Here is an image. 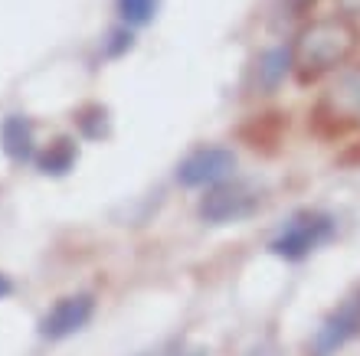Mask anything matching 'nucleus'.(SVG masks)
I'll return each instance as SVG.
<instances>
[{
  "label": "nucleus",
  "mask_w": 360,
  "mask_h": 356,
  "mask_svg": "<svg viewBox=\"0 0 360 356\" xmlns=\"http://www.w3.org/2000/svg\"><path fill=\"white\" fill-rule=\"evenodd\" d=\"M357 46V29L344 17L314 20L311 27L302 29V37L292 49V69L302 82H314L324 72L344 66L347 56Z\"/></svg>",
  "instance_id": "obj_1"
},
{
  "label": "nucleus",
  "mask_w": 360,
  "mask_h": 356,
  "mask_svg": "<svg viewBox=\"0 0 360 356\" xmlns=\"http://www.w3.org/2000/svg\"><path fill=\"white\" fill-rule=\"evenodd\" d=\"M334 232H338V223H334L331 213L298 209V213L278 229V235L269 242V249H272V255L285 258V262H304L311 252H318L321 245L331 242Z\"/></svg>",
  "instance_id": "obj_2"
},
{
  "label": "nucleus",
  "mask_w": 360,
  "mask_h": 356,
  "mask_svg": "<svg viewBox=\"0 0 360 356\" xmlns=\"http://www.w3.org/2000/svg\"><path fill=\"white\" fill-rule=\"evenodd\" d=\"M262 209V190L246 180H223L207 187V197L200 199V219L210 225L243 223Z\"/></svg>",
  "instance_id": "obj_3"
},
{
  "label": "nucleus",
  "mask_w": 360,
  "mask_h": 356,
  "mask_svg": "<svg viewBox=\"0 0 360 356\" xmlns=\"http://www.w3.org/2000/svg\"><path fill=\"white\" fill-rule=\"evenodd\" d=\"M360 337V284L321 320V327L311 337V356L341 353L351 340Z\"/></svg>",
  "instance_id": "obj_4"
},
{
  "label": "nucleus",
  "mask_w": 360,
  "mask_h": 356,
  "mask_svg": "<svg viewBox=\"0 0 360 356\" xmlns=\"http://www.w3.org/2000/svg\"><path fill=\"white\" fill-rule=\"evenodd\" d=\"M233 170H236V154L229 147H200L180 160L177 183L190 190L213 187V183H223L233 177Z\"/></svg>",
  "instance_id": "obj_5"
},
{
  "label": "nucleus",
  "mask_w": 360,
  "mask_h": 356,
  "mask_svg": "<svg viewBox=\"0 0 360 356\" xmlns=\"http://www.w3.org/2000/svg\"><path fill=\"white\" fill-rule=\"evenodd\" d=\"M95 314V298L92 294H69V298L56 301L53 308L39 320V337L46 340H66L72 334L86 327Z\"/></svg>",
  "instance_id": "obj_6"
},
{
  "label": "nucleus",
  "mask_w": 360,
  "mask_h": 356,
  "mask_svg": "<svg viewBox=\"0 0 360 356\" xmlns=\"http://www.w3.org/2000/svg\"><path fill=\"white\" fill-rule=\"evenodd\" d=\"M0 144H4V150H7V157L17 160V164L33 160V154H37L33 124H30L27 118H20V114H10L7 121L0 124Z\"/></svg>",
  "instance_id": "obj_7"
},
{
  "label": "nucleus",
  "mask_w": 360,
  "mask_h": 356,
  "mask_svg": "<svg viewBox=\"0 0 360 356\" xmlns=\"http://www.w3.org/2000/svg\"><path fill=\"white\" fill-rule=\"evenodd\" d=\"M76 157H79L76 144L66 141V138H59L56 144H49V147L39 154V170H43V173H53V177H63V173L72 170Z\"/></svg>",
  "instance_id": "obj_8"
},
{
  "label": "nucleus",
  "mask_w": 360,
  "mask_h": 356,
  "mask_svg": "<svg viewBox=\"0 0 360 356\" xmlns=\"http://www.w3.org/2000/svg\"><path fill=\"white\" fill-rule=\"evenodd\" d=\"M292 69V49H269L262 62H259V85L262 88H275V85L282 82L285 75Z\"/></svg>",
  "instance_id": "obj_9"
},
{
  "label": "nucleus",
  "mask_w": 360,
  "mask_h": 356,
  "mask_svg": "<svg viewBox=\"0 0 360 356\" xmlns=\"http://www.w3.org/2000/svg\"><path fill=\"white\" fill-rule=\"evenodd\" d=\"M334 112L341 108L347 114H360V69H351V72L341 75V82L334 85Z\"/></svg>",
  "instance_id": "obj_10"
},
{
  "label": "nucleus",
  "mask_w": 360,
  "mask_h": 356,
  "mask_svg": "<svg viewBox=\"0 0 360 356\" xmlns=\"http://www.w3.org/2000/svg\"><path fill=\"white\" fill-rule=\"evenodd\" d=\"M161 0H118V13L128 27H148L158 17Z\"/></svg>",
  "instance_id": "obj_11"
},
{
  "label": "nucleus",
  "mask_w": 360,
  "mask_h": 356,
  "mask_svg": "<svg viewBox=\"0 0 360 356\" xmlns=\"http://www.w3.org/2000/svg\"><path fill=\"white\" fill-rule=\"evenodd\" d=\"M141 356H207V350L197 347V343H187V340H167V343L148 350Z\"/></svg>",
  "instance_id": "obj_12"
},
{
  "label": "nucleus",
  "mask_w": 360,
  "mask_h": 356,
  "mask_svg": "<svg viewBox=\"0 0 360 356\" xmlns=\"http://www.w3.org/2000/svg\"><path fill=\"white\" fill-rule=\"evenodd\" d=\"M115 43H112V49H108V53H112V56H118V53H124V49H131V33H128V29H118V33H115Z\"/></svg>",
  "instance_id": "obj_13"
},
{
  "label": "nucleus",
  "mask_w": 360,
  "mask_h": 356,
  "mask_svg": "<svg viewBox=\"0 0 360 356\" xmlns=\"http://www.w3.org/2000/svg\"><path fill=\"white\" fill-rule=\"evenodd\" d=\"M10 291H13V284H10V278H7V275H0V298H7Z\"/></svg>",
  "instance_id": "obj_14"
}]
</instances>
